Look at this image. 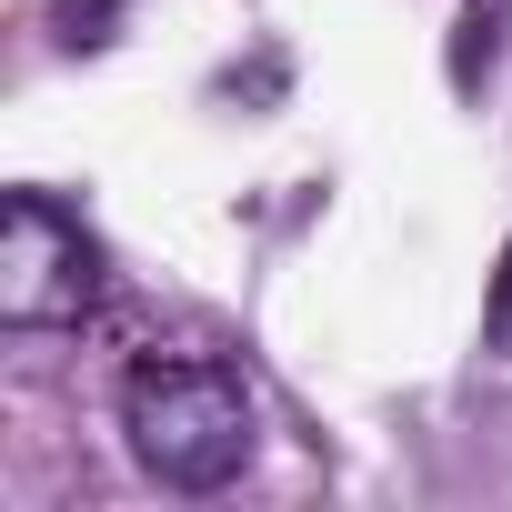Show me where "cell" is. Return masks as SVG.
Instances as JSON below:
<instances>
[{
	"instance_id": "obj_4",
	"label": "cell",
	"mask_w": 512,
	"mask_h": 512,
	"mask_svg": "<svg viewBox=\"0 0 512 512\" xmlns=\"http://www.w3.org/2000/svg\"><path fill=\"white\" fill-rule=\"evenodd\" d=\"M482 342L512 362V241H502V262H492V292H482Z\"/></svg>"
},
{
	"instance_id": "obj_3",
	"label": "cell",
	"mask_w": 512,
	"mask_h": 512,
	"mask_svg": "<svg viewBox=\"0 0 512 512\" xmlns=\"http://www.w3.org/2000/svg\"><path fill=\"white\" fill-rule=\"evenodd\" d=\"M502 21L512 0H462V31H452V91H482L492 61H502Z\"/></svg>"
},
{
	"instance_id": "obj_2",
	"label": "cell",
	"mask_w": 512,
	"mask_h": 512,
	"mask_svg": "<svg viewBox=\"0 0 512 512\" xmlns=\"http://www.w3.org/2000/svg\"><path fill=\"white\" fill-rule=\"evenodd\" d=\"M111 282L101 231L51 201V191H11L0 201V322L11 332H71Z\"/></svg>"
},
{
	"instance_id": "obj_5",
	"label": "cell",
	"mask_w": 512,
	"mask_h": 512,
	"mask_svg": "<svg viewBox=\"0 0 512 512\" xmlns=\"http://www.w3.org/2000/svg\"><path fill=\"white\" fill-rule=\"evenodd\" d=\"M111 11H121V0H71V11H61V51H101L111 41Z\"/></svg>"
},
{
	"instance_id": "obj_1",
	"label": "cell",
	"mask_w": 512,
	"mask_h": 512,
	"mask_svg": "<svg viewBox=\"0 0 512 512\" xmlns=\"http://www.w3.org/2000/svg\"><path fill=\"white\" fill-rule=\"evenodd\" d=\"M121 432H131V462L161 492L201 502V492H231L251 472V452H262V402L211 352H151L121 382Z\"/></svg>"
}]
</instances>
